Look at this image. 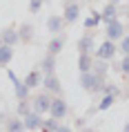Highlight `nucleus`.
I'll return each instance as SVG.
<instances>
[{"label": "nucleus", "instance_id": "nucleus-1", "mask_svg": "<svg viewBox=\"0 0 129 132\" xmlns=\"http://www.w3.org/2000/svg\"><path fill=\"white\" fill-rule=\"evenodd\" d=\"M80 85L85 90H100L102 87V76L98 74H91V72H82V78H80Z\"/></svg>", "mask_w": 129, "mask_h": 132}, {"label": "nucleus", "instance_id": "nucleus-2", "mask_svg": "<svg viewBox=\"0 0 129 132\" xmlns=\"http://www.w3.org/2000/svg\"><path fill=\"white\" fill-rule=\"evenodd\" d=\"M49 112H51L54 119H62L65 114H67V103H65L62 98H56V101L49 103Z\"/></svg>", "mask_w": 129, "mask_h": 132}, {"label": "nucleus", "instance_id": "nucleus-3", "mask_svg": "<svg viewBox=\"0 0 129 132\" xmlns=\"http://www.w3.org/2000/svg\"><path fill=\"white\" fill-rule=\"evenodd\" d=\"M107 36L109 40H118V38H122V31H125V27H122L118 20H107Z\"/></svg>", "mask_w": 129, "mask_h": 132}, {"label": "nucleus", "instance_id": "nucleus-4", "mask_svg": "<svg viewBox=\"0 0 129 132\" xmlns=\"http://www.w3.org/2000/svg\"><path fill=\"white\" fill-rule=\"evenodd\" d=\"M114 54H116V45H114V40L102 43V45H100V49L96 52V56H98L100 61H107V58H111Z\"/></svg>", "mask_w": 129, "mask_h": 132}, {"label": "nucleus", "instance_id": "nucleus-5", "mask_svg": "<svg viewBox=\"0 0 129 132\" xmlns=\"http://www.w3.org/2000/svg\"><path fill=\"white\" fill-rule=\"evenodd\" d=\"M49 96L47 94H38V96L34 98V110H36V114H40V112H49Z\"/></svg>", "mask_w": 129, "mask_h": 132}, {"label": "nucleus", "instance_id": "nucleus-6", "mask_svg": "<svg viewBox=\"0 0 129 132\" xmlns=\"http://www.w3.org/2000/svg\"><path fill=\"white\" fill-rule=\"evenodd\" d=\"M9 78H11V81H14V85H16V96H18V98H27V92H29L27 85L22 83V81H18L14 72H9Z\"/></svg>", "mask_w": 129, "mask_h": 132}, {"label": "nucleus", "instance_id": "nucleus-7", "mask_svg": "<svg viewBox=\"0 0 129 132\" xmlns=\"http://www.w3.org/2000/svg\"><path fill=\"white\" fill-rule=\"evenodd\" d=\"M42 85H45L47 90H51V92H60V83H58V78H56V74H54V72L45 76V81H42Z\"/></svg>", "mask_w": 129, "mask_h": 132}, {"label": "nucleus", "instance_id": "nucleus-8", "mask_svg": "<svg viewBox=\"0 0 129 132\" xmlns=\"http://www.w3.org/2000/svg\"><path fill=\"white\" fill-rule=\"evenodd\" d=\"M22 123H25V128H29V130H36V128H40V117H38V114H29V112H27Z\"/></svg>", "mask_w": 129, "mask_h": 132}, {"label": "nucleus", "instance_id": "nucleus-9", "mask_svg": "<svg viewBox=\"0 0 129 132\" xmlns=\"http://www.w3.org/2000/svg\"><path fill=\"white\" fill-rule=\"evenodd\" d=\"M78 49H80V54H89V52L94 49V40H91V36H82L80 40H78Z\"/></svg>", "mask_w": 129, "mask_h": 132}, {"label": "nucleus", "instance_id": "nucleus-10", "mask_svg": "<svg viewBox=\"0 0 129 132\" xmlns=\"http://www.w3.org/2000/svg\"><path fill=\"white\" fill-rule=\"evenodd\" d=\"M11 56H14V49H11V45H2V47H0V65L5 67V65L11 61Z\"/></svg>", "mask_w": 129, "mask_h": 132}, {"label": "nucleus", "instance_id": "nucleus-11", "mask_svg": "<svg viewBox=\"0 0 129 132\" xmlns=\"http://www.w3.org/2000/svg\"><path fill=\"white\" fill-rule=\"evenodd\" d=\"M78 14H80L78 5H67V9H65V20H67V22H74L76 18H78Z\"/></svg>", "mask_w": 129, "mask_h": 132}, {"label": "nucleus", "instance_id": "nucleus-12", "mask_svg": "<svg viewBox=\"0 0 129 132\" xmlns=\"http://www.w3.org/2000/svg\"><path fill=\"white\" fill-rule=\"evenodd\" d=\"M54 67H56V58H54V54H47L45 58H42V70L47 72V74H51V72H54Z\"/></svg>", "mask_w": 129, "mask_h": 132}, {"label": "nucleus", "instance_id": "nucleus-13", "mask_svg": "<svg viewBox=\"0 0 129 132\" xmlns=\"http://www.w3.org/2000/svg\"><path fill=\"white\" fill-rule=\"evenodd\" d=\"M78 67H80V72H89V70H91V56H89V54H80V58H78Z\"/></svg>", "mask_w": 129, "mask_h": 132}, {"label": "nucleus", "instance_id": "nucleus-14", "mask_svg": "<svg viewBox=\"0 0 129 132\" xmlns=\"http://www.w3.org/2000/svg\"><path fill=\"white\" fill-rule=\"evenodd\" d=\"M62 45H65V40H62L60 36H56L54 40L49 43V54H54V56H56V54H58V52L62 49Z\"/></svg>", "mask_w": 129, "mask_h": 132}, {"label": "nucleus", "instance_id": "nucleus-15", "mask_svg": "<svg viewBox=\"0 0 129 132\" xmlns=\"http://www.w3.org/2000/svg\"><path fill=\"white\" fill-rule=\"evenodd\" d=\"M25 85H27V87H38V85H40V74H38V72H31V74L25 78Z\"/></svg>", "mask_w": 129, "mask_h": 132}, {"label": "nucleus", "instance_id": "nucleus-16", "mask_svg": "<svg viewBox=\"0 0 129 132\" xmlns=\"http://www.w3.org/2000/svg\"><path fill=\"white\" fill-rule=\"evenodd\" d=\"M49 31H60V27H62V18H58V16H51V18H49Z\"/></svg>", "mask_w": 129, "mask_h": 132}, {"label": "nucleus", "instance_id": "nucleus-17", "mask_svg": "<svg viewBox=\"0 0 129 132\" xmlns=\"http://www.w3.org/2000/svg\"><path fill=\"white\" fill-rule=\"evenodd\" d=\"M2 40H5V45H14V43L18 40V36H16V31H11V29H7V31L2 34Z\"/></svg>", "mask_w": 129, "mask_h": 132}, {"label": "nucleus", "instance_id": "nucleus-18", "mask_svg": "<svg viewBox=\"0 0 129 132\" xmlns=\"http://www.w3.org/2000/svg\"><path fill=\"white\" fill-rule=\"evenodd\" d=\"M100 18H105V20H114V18H116V7H114V5H109V7L102 11Z\"/></svg>", "mask_w": 129, "mask_h": 132}, {"label": "nucleus", "instance_id": "nucleus-19", "mask_svg": "<svg viewBox=\"0 0 129 132\" xmlns=\"http://www.w3.org/2000/svg\"><path fill=\"white\" fill-rule=\"evenodd\" d=\"M102 20V18H100V16H98V14H96V16H89V18H87V20H85V27H96V25H98V22H100Z\"/></svg>", "mask_w": 129, "mask_h": 132}, {"label": "nucleus", "instance_id": "nucleus-20", "mask_svg": "<svg viewBox=\"0 0 129 132\" xmlns=\"http://www.w3.org/2000/svg\"><path fill=\"white\" fill-rule=\"evenodd\" d=\"M20 38L22 40H31V25H25L20 29Z\"/></svg>", "mask_w": 129, "mask_h": 132}, {"label": "nucleus", "instance_id": "nucleus-21", "mask_svg": "<svg viewBox=\"0 0 129 132\" xmlns=\"http://www.w3.org/2000/svg\"><path fill=\"white\" fill-rule=\"evenodd\" d=\"M94 67H96V74H98V76H105V74H107V65H105L102 61H98Z\"/></svg>", "mask_w": 129, "mask_h": 132}, {"label": "nucleus", "instance_id": "nucleus-22", "mask_svg": "<svg viewBox=\"0 0 129 132\" xmlns=\"http://www.w3.org/2000/svg\"><path fill=\"white\" fill-rule=\"evenodd\" d=\"M111 103H114V96H111V94H107V96L102 98V103L98 105V108H100V110H107V108H111Z\"/></svg>", "mask_w": 129, "mask_h": 132}, {"label": "nucleus", "instance_id": "nucleus-23", "mask_svg": "<svg viewBox=\"0 0 129 132\" xmlns=\"http://www.w3.org/2000/svg\"><path fill=\"white\" fill-rule=\"evenodd\" d=\"M22 128H25V123H22V121H11L9 132H22Z\"/></svg>", "mask_w": 129, "mask_h": 132}, {"label": "nucleus", "instance_id": "nucleus-24", "mask_svg": "<svg viewBox=\"0 0 129 132\" xmlns=\"http://www.w3.org/2000/svg\"><path fill=\"white\" fill-rule=\"evenodd\" d=\"M18 112H20V114H27V112H29L27 98H20V105H18Z\"/></svg>", "mask_w": 129, "mask_h": 132}, {"label": "nucleus", "instance_id": "nucleus-25", "mask_svg": "<svg viewBox=\"0 0 129 132\" xmlns=\"http://www.w3.org/2000/svg\"><path fill=\"white\" fill-rule=\"evenodd\" d=\"M56 121H58V119H54V117L49 119L47 123H45V132H49V130H56V128H58V125H56Z\"/></svg>", "mask_w": 129, "mask_h": 132}, {"label": "nucleus", "instance_id": "nucleus-26", "mask_svg": "<svg viewBox=\"0 0 129 132\" xmlns=\"http://www.w3.org/2000/svg\"><path fill=\"white\" fill-rule=\"evenodd\" d=\"M120 52H122V54H127V52H129V40L125 38V36H122V47H120Z\"/></svg>", "mask_w": 129, "mask_h": 132}, {"label": "nucleus", "instance_id": "nucleus-27", "mask_svg": "<svg viewBox=\"0 0 129 132\" xmlns=\"http://www.w3.org/2000/svg\"><path fill=\"white\" fill-rule=\"evenodd\" d=\"M40 2H42V0H31V5H29L31 11H38V9H40Z\"/></svg>", "mask_w": 129, "mask_h": 132}, {"label": "nucleus", "instance_id": "nucleus-28", "mask_svg": "<svg viewBox=\"0 0 129 132\" xmlns=\"http://www.w3.org/2000/svg\"><path fill=\"white\" fill-rule=\"evenodd\" d=\"M120 70H122V72H127V70H129V61H127V58H125V61H122V65H120Z\"/></svg>", "mask_w": 129, "mask_h": 132}, {"label": "nucleus", "instance_id": "nucleus-29", "mask_svg": "<svg viewBox=\"0 0 129 132\" xmlns=\"http://www.w3.org/2000/svg\"><path fill=\"white\" fill-rule=\"evenodd\" d=\"M56 132H71L69 128H65V125H60V128H56Z\"/></svg>", "mask_w": 129, "mask_h": 132}, {"label": "nucleus", "instance_id": "nucleus-30", "mask_svg": "<svg viewBox=\"0 0 129 132\" xmlns=\"http://www.w3.org/2000/svg\"><path fill=\"white\" fill-rule=\"evenodd\" d=\"M85 132H96V130H85Z\"/></svg>", "mask_w": 129, "mask_h": 132}, {"label": "nucleus", "instance_id": "nucleus-31", "mask_svg": "<svg viewBox=\"0 0 129 132\" xmlns=\"http://www.w3.org/2000/svg\"><path fill=\"white\" fill-rule=\"evenodd\" d=\"M111 2H118V0H111Z\"/></svg>", "mask_w": 129, "mask_h": 132}]
</instances>
